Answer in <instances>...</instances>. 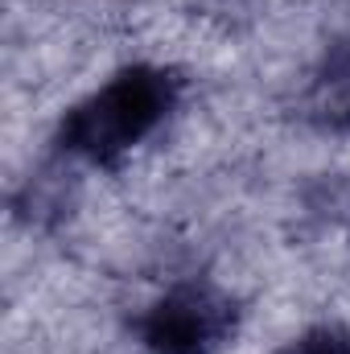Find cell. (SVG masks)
<instances>
[{
    "mask_svg": "<svg viewBox=\"0 0 350 354\" xmlns=\"http://www.w3.org/2000/svg\"><path fill=\"white\" fill-rule=\"evenodd\" d=\"M181 111V79L169 62H132L66 107L58 149L66 161L120 165L157 145Z\"/></svg>",
    "mask_w": 350,
    "mask_h": 354,
    "instance_id": "6da1fadb",
    "label": "cell"
}]
</instances>
